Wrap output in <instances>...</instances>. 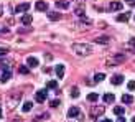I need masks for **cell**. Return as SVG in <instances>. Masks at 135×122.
Instances as JSON below:
<instances>
[{"label":"cell","instance_id":"cell-1","mask_svg":"<svg viewBox=\"0 0 135 122\" xmlns=\"http://www.w3.org/2000/svg\"><path fill=\"white\" fill-rule=\"evenodd\" d=\"M73 51L76 53L78 56H89L92 53V46L86 45V43H74L73 45Z\"/></svg>","mask_w":135,"mask_h":122},{"label":"cell","instance_id":"cell-2","mask_svg":"<svg viewBox=\"0 0 135 122\" xmlns=\"http://www.w3.org/2000/svg\"><path fill=\"white\" fill-rule=\"evenodd\" d=\"M35 97H36V102H45L46 99H48V91L46 89H40V91H36V94H35Z\"/></svg>","mask_w":135,"mask_h":122},{"label":"cell","instance_id":"cell-3","mask_svg":"<svg viewBox=\"0 0 135 122\" xmlns=\"http://www.w3.org/2000/svg\"><path fill=\"white\" fill-rule=\"evenodd\" d=\"M125 61V56L124 55H115L114 56V59H109L107 61V66H115V64H120Z\"/></svg>","mask_w":135,"mask_h":122},{"label":"cell","instance_id":"cell-4","mask_svg":"<svg viewBox=\"0 0 135 122\" xmlns=\"http://www.w3.org/2000/svg\"><path fill=\"white\" fill-rule=\"evenodd\" d=\"M122 83H124V74H114L110 78V84L114 86H120Z\"/></svg>","mask_w":135,"mask_h":122},{"label":"cell","instance_id":"cell-5","mask_svg":"<svg viewBox=\"0 0 135 122\" xmlns=\"http://www.w3.org/2000/svg\"><path fill=\"white\" fill-rule=\"evenodd\" d=\"M35 8L38 12H48V3L43 2V0H38V2L35 3Z\"/></svg>","mask_w":135,"mask_h":122},{"label":"cell","instance_id":"cell-6","mask_svg":"<svg viewBox=\"0 0 135 122\" xmlns=\"http://www.w3.org/2000/svg\"><path fill=\"white\" fill-rule=\"evenodd\" d=\"M12 78V71L8 69V68H5V69L2 71V76H0V81H2V83H7V81H8Z\"/></svg>","mask_w":135,"mask_h":122},{"label":"cell","instance_id":"cell-7","mask_svg":"<svg viewBox=\"0 0 135 122\" xmlns=\"http://www.w3.org/2000/svg\"><path fill=\"white\" fill-rule=\"evenodd\" d=\"M28 8H30V3H20V5L15 7V12L17 13H25V12H28Z\"/></svg>","mask_w":135,"mask_h":122},{"label":"cell","instance_id":"cell-8","mask_svg":"<svg viewBox=\"0 0 135 122\" xmlns=\"http://www.w3.org/2000/svg\"><path fill=\"white\" fill-rule=\"evenodd\" d=\"M124 8V3H120V2H112L109 5V10L110 12H119V10H122Z\"/></svg>","mask_w":135,"mask_h":122},{"label":"cell","instance_id":"cell-9","mask_svg":"<svg viewBox=\"0 0 135 122\" xmlns=\"http://www.w3.org/2000/svg\"><path fill=\"white\" fill-rule=\"evenodd\" d=\"M26 64H28V68H36L40 63H38V59L35 56H28L26 58Z\"/></svg>","mask_w":135,"mask_h":122},{"label":"cell","instance_id":"cell-10","mask_svg":"<svg viewBox=\"0 0 135 122\" xmlns=\"http://www.w3.org/2000/svg\"><path fill=\"white\" fill-rule=\"evenodd\" d=\"M56 8L68 10V8H69V2H66V0H58V2H56Z\"/></svg>","mask_w":135,"mask_h":122},{"label":"cell","instance_id":"cell-11","mask_svg":"<svg viewBox=\"0 0 135 122\" xmlns=\"http://www.w3.org/2000/svg\"><path fill=\"white\" fill-rule=\"evenodd\" d=\"M48 18L51 22H58V20L61 18V13L59 12H48Z\"/></svg>","mask_w":135,"mask_h":122},{"label":"cell","instance_id":"cell-12","mask_svg":"<svg viewBox=\"0 0 135 122\" xmlns=\"http://www.w3.org/2000/svg\"><path fill=\"white\" fill-rule=\"evenodd\" d=\"M129 17H130V13H129V12H125V13H120V15H119L115 20H117V22H120V23H125L127 20H129Z\"/></svg>","mask_w":135,"mask_h":122},{"label":"cell","instance_id":"cell-13","mask_svg":"<svg viewBox=\"0 0 135 122\" xmlns=\"http://www.w3.org/2000/svg\"><path fill=\"white\" fill-rule=\"evenodd\" d=\"M55 73L58 74V78L61 79V78L64 76V66H63V64H58V66H56V69H55Z\"/></svg>","mask_w":135,"mask_h":122},{"label":"cell","instance_id":"cell-14","mask_svg":"<svg viewBox=\"0 0 135 122\" xmlns=\"http://www.w3.org/2000/svg\"><path fill=\"white\" fill-rule=\"evenodd\" d=\"M114 101H115V96H114V94H104V102H107V104H112Z\"/></svg>","mask_w":135,"mask_h":122},{"label":"cell","instance_id":"cell-15","mask_svg":"<svg viewBox=\"0 0 135 122\" xmlns=\"http://www.w3.org/2000/svg\"><path fill=\"white\" fill-rule=\"evenodd\" d=\"M68 116H69V117H78L79 116V109H78V107H69Z\"/></svg>","mask_w":135,"mask_h":122},{"label":"cell","instance_id":"cell-16","mask_svg":"<svg viewBox=\"0 0 135 122\" xmlns=\"http://www.w3.org/2000/svg\"><path fill=\"white\" fill-rule=\"evenodd\" d=\"M31 20H33V18H31V15L25 13V15L22 17V23H23V25H31Z\"/></svg>","mask_w":135,"mask_h":122},{"label":"cell","instance_id":"cell-17","mask_svg":"<svg viewBox=\"0 0 135 122\" xmlns=\"http://www.w3.org/2000/svg\"><path fill=\"white\" fill-rule=\"evenodd\" d=\"M102 114H104V107L102 106L94 107V109H92V116H102Z\"/></svg>","mask_w":135,"mask_h":122},{"label":"cell","instance_id":"cell-18","mask_svg":"<svg viewBox=\"0 0 135 122\" xmlns=\"http://www.w3.org/2000/svg\"><path fill=\"white\" fill-rule=\"evenodd\" d=\"M122 102H125V104H132V102H133V97L130 96V94H124V96H122Z\"/></svg>","mask_w":135,"mask_h":122},{"label":"cell","instance_id":"cell-19","mask_svg":"<svg viewBox=\"0 0 135 122\" xmlns=\"http://www.w3.org/2000/svg\"><path fill=\"white\" fill-rule=\"evenodd\" d=\"M99 99V96L96 92H91V94H87V101H89V102H96V101Z\"/></svg>","mask_w":135,"mask_h":122},{"label":"cell","instance_id":"cell-20","mask_svg":"<svg viewBox=\"0 0 135 122\" xmlns=\"http://www.w3.org/2000/svg\"><path fill=\"white\" fill-rule=\"evenodd\" d=\"M114 112H115L117 116H124V112H125V109H124L122 106H115V107H114Z\"/></svg>","mask_w":135,"mask_h":122},{"label":"cell","instance_id":"cell-21","mask_svg":"<svg viewBox=\"0 0 135 122\" xmlns=\"http://www.w3.org/2000/svg\"><path fill=\"white\" fill-rule=\"evenodd\" d=\"M31 109H33V102H30V101H28V102L23 104V112H30Z\"/></svg>","mask_w":135,"mask_h":122},{"label":"cell","instance_id":"cell-22","mask_svg":"<svg viewBox=\"0 0 135 122\" xmlns=\"http://www.w3.org/2000/svg\"><path fill=\"white\" fill-rule=\"evenodd\" d=\"M105 79V74H102V73H97L96 76H94V81L96 83H100V81H104Z\"/></svg>","mask_w":135,"mask_h":122},{"label":"cell","instance_id":"cell-23","mask_svg":"<svg viewBox=\"0 0 135 122\" xmlns=\"http://www.w3.org/2000/svg\"><path fill=\"white\" fill-rule=\"evenodd\" d=\"M71 97H73V99H78V97H79V89H78L76 86L71 89Z\"/></svg>","mask_w":135,"mask_h":122},{"label":"cell","instance_id":"cell-24","mask_svg":"<svg viewBox=\"0 0 135 122\" xmlns=\"http://www.w3.org/2000/svg\"><path fill=\"white\" fill-rule=\"evenodd\" d=\"M46 86H48V89H56V87H58V81H48Z\"/></svg>","mask_w":135,"mask_h":122},{"label":"cell","instance_id":"cell-25","mask_svg":"<svg viewBox=\"0 0 135 122\" xmlns=\"http://www.w3.org/2000/svg\"><path fill=\"white\" fill-rule=\"evenodd\" d=\"M110 40L107 38V36H99V38H96V43H109Z\"/></svg>","mask_w":135,"mask_h":122},{"label":"cell","instance_id":"cell-26","mask_svg":"<svg viewBox=\"0 0 135 122\" xmlns=\"http://www.w3.org/2000/svg\"><path fill=\"white\" fill-rule=\"evenodd\" d=\"M18 71L22 73V74H28V73H30V69H28V66H20V68H18Z\"/></svg>","mask_w":135,"mask_h":122},{"label":"cell","instance_id":"cell-27","mask_svg":"<svg viewBox=\"0 0 135 122\" xmlns=\"http://www.w3.org/2000/svg\"><path fill=\"white\" fill-rule=\"evenodd\" d=\"M127 87H129L130 91H135V81H129V84H127Z\"/></svg>","mask_w":135,"mask_h":122},{"label":"cell","instance_id":"cell-28","mask_svg":"<svg viewBox=\"0 0 135 122\" xmlns=\"http://www.w3.org/2000/svg\"><path fill=\"white\" fill-rule=\"evenodd\" d=\"M50 106H51V107H56V106H59V101H58V99L51 101V102H50Z\"/></svg>","mask_w":135,"mask_h":122},{"label":"cell","instance_id":"cell-29","mask_svg":"<svg viewBox=\"0 0 135 122\" xmlns=\"http://www.w3.org/2000/svg\"><path fill=\"white\" fill-rule=\"evenodd\" d=\"M81 20H83V22H86L87 25H91V23H92V20H89V18H87V17H84V15H83V18H81Z\"/></svg>","mask_w":135,"mask_h":122},{"label":"cell","instance_id":"cell-30","mask_svg":"<svg viewBox=\"0 0 135 122\" xmlns=\"http://www.w3.org/2000/svg\"><path fill=\"white\" fill-rule=\"evenodd\" d=\"M7 53H8V50H7V48H0V56H5Z\"/></svg>","mask_w":135,"mask_h":122},{"label":"cell","instance_id":"cell-31","mask_svg":"<svg viewBox=\"0 0 135 122\" xmlns=\"http://www.w3.org/2000/svg\"><path fill=\"white\" fill-rule=\"evenodd\" d=\"M45 58H46V61H51V59H53V55H50V53H46V55H45Z\"/></svg>","mask_w":135,"mask_h":122},{"label":"cell","instance_id":"cell-32","mask_svg":"<svg viewBox=\"0 0 135 122\" xmlns=\"http://www.w3.org/2000/svg\"><path fill=\"white\" fill-rule=\"evenodd\" d=\"M129 45L132 46V48H135V38H130V41H129Z\"/></svg>","mask_w":135,"mask_h":122},{"label":"cell","instance_id":"cell-33","mask_svg":"<svg viewBox=\"0 0 135 122\" xmlns=\"http://www.w3.org/2000/svg\"><path fill=\"white\" fill-rule=\"evenodd\" d=\"M117 122H125V117H122V116H119V120Z\"/></svg>","mask_w":135,"mask_h":122},{"label":"cell","instance_id":"cell-34","mask_svg":"<svg viewBox=\"0 0 135 122\" xmlns=\"http://www.w3.org/2000/svg\"><path fill=\"white\" fill-rule=\"evenodd\" d=\"M100 122H112L110 119H104V120H100Z\"/></svg>","mask_w":135,"mask_h":122},{"label":"cell","instance_id":"cell-35","mask_svg":"<svg viewBox=\"0 0 135 122\" xmlns=\"http://www.w3.org/2000/svg\"><path fill=\"white\" fill-rule=\"evenodd\" d=\"M0 119H2V109H0Z\"/></svg>","mask_w":135,"mask_h":122},{"label":"cell","instance_id":"cell-36","mask_svg":"<svg viewBox=\"0 0 135 122\" xmlns=\"http://www.w3.org/2000/svg\"><path fill=\"white\" fill-rule=\"evenodd\" d=\"M132 122H135V117H133V119H132Z\"/></svg>","mask_w":135,"mask_h":122},{"label":"cell","instance_id":"cell-37","mask_svg":"<svg viewBox=\"0 0 135 122\" xmlns=\"http://www.w3.org/2000/svg\"><path fill=\"white\" fill-rule=\"evenodd\" d=\"M0 13H2V7H0Z\"/></svg>","mask_w":135,"mask_h":122},{"label":"cell","instance_id":"cell-38","mask_svg":"<svg viewBox=\"0 0 135 122\" xmlns=\"http://www.w3.org/2000/svg\"><path fill=\"white\" fill-rule=\"evenodd\" d=\"M133 20H135V17H133Z\"/></svg>","mask_w":135,"mask_h":122}]
</instances>
